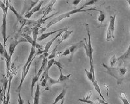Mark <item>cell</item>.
<instances>
[{
  "label": "cell",
  "mask_w": 130,
  "mask_h": 104,
  "mask_svg": "<svg viewBox=\"0 0 130 104\" xmlns=\"http://www.w3.org/2000/svg\"><path fill=\"white\" fill-rule=\"evenodd\" d=\"M85 8V7L84 5H83L82 7H80V8L78 9H76L75 10H72V11H69V12H66V13H64V14H60L58 16H57L56 18H54L53 20H51L50 22L47 24L46 27V29L47 28H49L51 26L53 25L56 24L58 22L60 21L61 20H62L63 19H65V18H69L71 16L73 15V14H75L76 13H78V12H86L88 11H92V10H94V11H97L96 9H94V8H92L90 9H85L84 10V9Z\"/></svg>",
  "instance_id": "1"
},
{
  "label": "cell",
  "mask_w": 130,
  "mask_h": 104,
  "mask_svg": "<svg viewBox=\"0 0 130 104\" xmlns=\"http://www.w3.org/2000/svg\"><path fill=\"white\" fill-rule=\"evenodd\" d=\"M102 65L107 69V73H109V75L114 77L117 80L118 85H120L122 83L124 79V76L127 72V69L125 68H114V67H109L107 65L105 64H102Z\"/></svg>",
  "instance_id": "2"
},
{
  "label": "cell",
  "mask_w": 130,
  "mask_h": 104,
  "mask_svg": "<svg viewBox=\"0 0 130 104\" xmlns=\"http://www.w3.org/2000/svg\"><path fill=\"white\" fill-rule=\"evenodd\" d=\"M0 7L3 10V21L2 25V34L3 36V46L6 47V42L7 40V16L8 13V5H7L6 2H0Z\"/></svg>",
  "instance_id": "3"
},
{
  "label": "cell",
  "mask_w": 130,
  "mask_h": 104,
  "mask_svg": "<svg viewBox=\"0 0 130 104\" xmlns=\"http://www.w3.org/2000/svg\"><path fill=\"white\" fill-rule=\"evenodd\" d=\"M86 29L87 31L88 37V43L86 44V42L84 43L83 45V47H84V49L86 50V54L88 57L90 59V64H93V49L92 47V42H91V36L90 33V30H89L88 25L86 24Z\"/></svg>",
  "instance_id": "4"
},
{
  "label": "cell",
  "mask_w": 130,
  "mask_h": 104,
  "mask_svg": "<svg viewBox=\"0 0 130 104\" xmlns=\"http://www.w3.org/2000/svg\"><path fill=\"white\" fill-rule=\"evenodd\" d=\"M0 53L2 57L5 59V62H6V69H7V77H9L11 74L9 73L10 71V66H11V57L9 55V53L7 51L5 47L0 43Z\"/></svg>",
  "instance_id": "5"
},
{
  "label": "cell",
  "mask_w": 130,
  "mask_h": 104,
  "mask_svg": "<svg viewBox=\"0 0 130 104\" xmlns=\"http://www.w3.org/2000/svg\"><path fill=\"white\" fill-rule=\"evenodd\" d=\"M115 21H116V15L111 16L110 17V23L107 32V41H111L115 38Z\"/></svg>",
  "instance_id": "6"
},
{
  "label": "cell",
  "mask_w": 130,
  "mask_h": 104,
  "mask_svg": "<svg viewBox=\"0 0 130 104\" xmlns=\"http://www.w3.org/2000/svg\"><path fill=\"white\" fill-rule=\"evenodd\" d=\"M54 64L58 66V68H59V70H60V77H59V78H58V81H60V83H62V82H63V81H67V80H69V77H70V76L71 75V74H69V75H63L62 68L63 67V66L62 64H61L60 62H58V61L54 62Z\"/></svg>",
  "instance_id": "7"
},
{
  "label": "cell",
  "mask_w": 130,
  "mask_h": 104,
  "mask_svg": "<svg viewBox=\"0 0 130 104\" xmlns=\"http://www.w3.org/2000/svg\"><path fill=\"white\" fill-rule=\"evenodd\" d=\"M84 44V40H82V41L79 42L77 43V44H75L71 46L70 47H69V50H70L71 51V57L69 59V62H72L73 58V55L74 54H75V53L77 51V50L78 49V48H80V47L83 46Z\"/></svg>",
  "instance_id": "8"
},
{
  "label": "cell",
  "mask_w": 130,
  "mask_h": 104,
  "mask_svg": "<svg viewBox=\"0 0 130 104\" xmlns=\"http://www.w3.org/2000/svg\"><path fill=\"white\" fill-rule=\"evenodd\" d=\"M68 31V28H64V29H63L62 31L58 33V35H57L56 36H55V37H54V38H52V40H51L49 42H48L47 44H46V46H45V47H44V52H43V53H48V49H50V47H51V46H52V44H53L54 42L55 41V40H56V39L58 38V37H60V36H61V34L63 33V31Z\"/></svg>",
  "instance_id": "9"
},
{
  "label": "cell",
  "mask_w": 130,
  "mask_h": 104,
  "mask_svg": "<svg viewBox=\"0 0 130 104\" xmlns=\"http://www.w3.org/2000/svg\"><path fill=\"white\" fill-rule=\"evenodd\" d=\"M21 42L22 40H17V39H12V40H11L9 47V51H8L9 55V56L11 58H12V56L13 55L14 51V50H15L16 46H18Z\"/></svg>",
  "instance_id": "10"
},
{
  "label": "cell",
  "mask_w": 130,
  "mask_h": 104,
  "mask_svg": "<svg viewBox=\"0 0 130 104\" xmlns=\"http://www.w3.org/2000/svg\"><path fill=\"white\" fill-rule=\"evenodd\" d=\"M43 3H44V2H43V1H40V2H39L38 4L35 5V6L33 8L31 11H29V12H28V13L25 14V15H24L25 18H30L31 17V16H32L33 14L35 13V12L40 11V9H41V6H42V5H43Z\"/></svg>",
  "instance_id": "11"
},
{
  "label": "cell",
  "mask_w": 130,
  "mask_h": 104,
  "mask_svg": "<svg viewBox=\"0 0 130 104\" xmlns=\"http://www.w3.org/2000/svg\"><path fill=\"white\" fill-rule=\"evenodd\" d=\"M127 60H130V44L127 50L125 52V54H124L119 58L117 59L116 62L119 63V65H121L123 62H124L125 61H127Z\"/></svg>",
  "instance_id": "12"
},
{
  "label": "cell",
  "mask_w": 130,
  "mask_h": 104,
  "mask_svg": "<svg viewBox=\"0 0 130 104\" xmlns=\"http://www.w3.org/2000/svg\"><path fill=\"white\" fill-rule=\"evenodd\" d=\"M6 2L7 5H8L9 9L11 10V11H12V12H13V13H14V14H15L16 17H17V18L18 19V20H19V21H20V23H22V21H24L23 18H22V17L21 16L19 15V13H18V12H17V11H16V9H14V6L12 5V4L11 3V2L7 1V2Z\"/></svg>",
  "instance_id": "13"
},
{
  "label": "cell",
  "mask_w": 130,
  "mask_h": 104,
  "mask_svg": "<svg viewBox=\"0 0 130 104\" xmlns=\"http://www.w3.org/2000/svg\"><path fill=\"white\" fill-rule=\"evenodd\" d=\"M92 94V90H90V91L87 94V96H86V98H83V99H78V100L80 101H81V102L86 103H88V104H100L98 101L95 102V101H93L91 100L90 98Z\"/></svg>",
  "instance_id": "14"
},
{
  "label": "cell",
  "mask_w": 130,
  "mask_h": 104,
  "mask_svg": "<svg viewBox=\"0 0 130 104\" xmlns=\"http://www.w3.org/2000/svg\"><path fill=\"white\" fill-rule=\"evenodd\" d=\"M64 29V28H63V29H59V30H56V31H51V32H48V33H43L41 35V37H39L38 38V39H37V40L38 41H42V40H43L44 39H45V38H48V37H50V36H51L52 35H53V34L56 33H59L60 32V31H61L63 30V29Z\"/></svg>",
  "instance_id": "15"
},
{
  "label": "cell",
  "mask_w": 130,
  "mask_h": 104,
  "mask_svg": "<svg viewBox=\"0 0 130 104\" xmlns=\"http://www.w3.org/2000/svg\"><path fill=\"white\" fill-rule=\"evenodd\" d=\"M39 98H40V87L39 85L37 83V88L34 94V104H39Z\"/></svg>",
  "instance_id": "16"
},
{
  "label": "cell",
  "mask_w": 130,
  "mask_h": 104,
  "mask_svg": "<svg viewBox=\"0 0 130 104\" xmlns=\"http://www.w3.org/2000/svg\"><path fill=\"white\" fill-rule=\"evenodd\" d=\"M56 83H60V81H58V80H53L51 77L48 76V81H47V87L45 89V90H49V89L51 88V86L54 84H56Z\"/></svg>",
  "instance_id": "17"
},
{
  "label": "cell",
  "mask_w": 130,
  "mask_h": 104,
  "mask_svg": "<svg viewBox=\"0 0 130 104\" xmlns=\"http://www.w3.org/2000/svg\"><path fill=\"white\" fill-rule=\"evenodd\" d=\"M39 79V77L37 75V73L35 71V75L32 78V81H31V96L33 97V90H34V86H35V83H37Z\"/></svg>",
  "instance_id": "18"
},
{
  "label": "cell",
  "mask_w": 130,
  "mask_h": 104,
  "mask_svg": "<svg viewBox=\"0 0 130 104\" xmlns=\"http://www.w3.org/2000/svg\"><path fill=\"white\" fill-rule=\"evenodd\" d=\"M66 94V89H63L62 90V91L61 92V93L59 94L58 96L55 98V100L54 101V103L52 104H56L60 100H62L63 98H65V96Z\"/></svg>",
  "instance_id": "19"
},
{
  "label": "cell",
  "mask_w": 130,
  "mask_h": 104,
  "mask_svg": "<svg viewBox=\"0 0 130 104\" xmlns=\"http://www.w3.org/2000/svg\"><path fill=\"white\" fill-rule=\"evenodd\" d=\"M93 87H94V89H95V90H96L97 92H98V94H100V97L101 98V99H103V100H105V98L104 97H103V96L102 95V93H101V89H100V86H99V85H98V81H96V80H95V81H93Z\"/></svg>",
  "instance_id": "20"
},
{
  "label": "cell",
  "mask_w": 130,
  "mask_h": 104,
  "mask_svg": "<svg viewBox=\"0 0 130 104\" xmlns=\"http://www.w3.org/2000/svg\"><path fill=\"white\" fill-rule=\"evenodd\" d=\"M73 31H65L64 33L63 34V35H61V39L60 40V41H59V42H60L58 43V44L60 45V44H61V42H62V41H63V40H66V39H67V38H68V37H69V36H70L71 34L73 33Z\"/></svg>",
  "instance_id": "21"
},
{
  "label": "cell",
  "mask_w": 130,
  "mask_h": 104,
  "mask_svg": "<svg viewBox=\"0 0 130 104\" xmlns=\"http://www.w3.org/2000/svg\"><path fill=\"white\" fill-rule=\"evenodd\" d=\"M32 34H33V40H34V42L37 43V39H38V38H37V36H38V34H39V28L38 27H35V28L33 29Z\"/></svg>",
  "instance_id": "22"
},
{
  "label": "cell",
  "mask_w": 130,
  "mask_h": 104,
  "mask_svg": "<svg viewBox=\"0 0 130 104\" xmlns=\"http://www.w3.org/2000/svg\"><path fill=\"white\" fill-rule=\"evenodd\" d=\"M85 72H86V76H87L88 79L93 83V81L95 80V77L93 75V74L90 71H88L87 69H85Z\"/></svg>",
  "instance_id": "23"
},
{
  "label": "cell",
  "mask_w": 130,
  "mask_h": 104,
  "mask_svg": "<svg viewBox=\"0 0 130 104\" xmlns=\"http://www.w3.org/2000/svg\"><path fill=\"white\" fill-rule=\"evenodd\" d=\"M97 11L100 12V16H99L98 18V21H100V22H101V23H103V21H104L105 18V15L104 12L102 11H99V10H97Z\"/></svg>",
  "instance_id": "24"
},
{
  "label": "cell",
  "mask_w": 130,
  "mask_h": 104,
  "mask_svg": "<svg viewBox=\"0 0 130 104\" xmlns=\"http://www.w3.org/2000/svg\"><path fill=\"white\" fill-rule=\"evenodd\" d=\"M58 44L56 46V47H54V49L52 51L51 54H50L48 57V61L49 60L52 59H54V57H56V49H57V47H58Z\"/></svg>",
  "instance_id": "25"
},
{
  "label": "cell",
  "mask_w": 130,
  "mask_h": 104,
  "mask_svg": "<svg viewBox=\"0 0 130 104\" xmlns=\"http://www.w3.org/2000/svg\"><path fill=\"white\" fill-rule=\"evenodd\" d=\"M69 54H71V51L69 50V48H67L64 51L61 52L60 54H58V57H61V56H67V55H69Z\"/></svg>",
  "instance_id": "26"
},
{
  "label": "cell",
  "mask_w": 130,
  "mask_h": 104,
  "mask_svg": "<svg viewBox=\"0 0 130 104\" xmlns=\"http://www.w3.org/2000/svg\"><path fill=\"white\" fill-rule=\"evenodd\" d=\"M120 99H121V100L123 101L124 104H130L129 103L127 99L126 98V96H125V93H124V92H122V93H121Z\"/></svg>",
  "instance_id": "27"
},
{
  "label": "cell",
  "mask_w": 130,
  "mask_h": 104,
  "mask_svg": "<svg viewBox=\"0 0 130 104\" xmlns=\"http://www.w3.org/2000/svg\"><path fill=\"white\" fill-rule=\"evenodd\" d=\"M96 2H97L96 0H90V1H88V2H86L83 5L86 7L89 6V5H93V4L96 3Z\"/></svg>",
  "instance_id": "28"
},
{
  "label": "cell",
  "mask_w": 130,
  "mask_h": 104,
  "mask_svg": "<svg viewBox=\"0 0 130 104\" xmlns=\"http://www.w3.org/2000/svg\"><path fill=\"white\" fill-rule=\"evenodd\" d=\"M18 96H19L18 103H19V104H24V99L22 98L21 94H20V92H19V93H18Z\"/></svg>",
  "instance_id": "29"
},
{
  "label": "cell",
  "mask_w": 130,
  "mask_h": 104,
  "mask_svg": "<svg viewBox=\"0 0 130 104\" xmlns=\"http://www.w3.org/2000/svg\"><path fill=\"white\" fill-rule=\"evenodd\" d=\"M97 101L100 103V104H109L107 102H106L105 100H103V99H100V98H98V99H97Z\"/></svg>",
  "instance_id": "30"
},
{
  "label": "cell",
  "mask_w": 130,
  "mask_h": 104,
  "mask_svg": "<svg viewBox=\"0 0 130 104\" xmlns=\"http://www.w3.org/2000/svg\"><path fill=\"white\" fill-rule=\"evenodd\" d=\"M80 3V0H77V1H73L72 2L73 5H75V6H77V5H78V3Z\"/></svg>",
  "instance_id": "31"
},
{
  "label": "cell",
  "mask_w": 130,
  "mask_h": 104,
  "mask_svg": "<svg viewBox=\"0 0 130 104\" xmlns=\"http://www.w3.org/2000/svg\"><path fill=\"white\" fill-rule=\"evenodd\" d=\"M63 103H64V98H63V99L62 100H61V103H60V104H63Z\"/></svg>",
  "instance_id": "32"
},
{
  "label": "cell",
  "mask_w": 130,
  "mask_h": 104,
  "mask_svg": "<svg viewBox=\"0 0 130 104\" xmlns=\"http://www.w3.org/2000/svg\"><path fill=\"white\" fill-rule=\"evenodd\" d=\"M127 2L128 3L129 5V7H130V1H127Z\"/></svg>",
  "instance_id": "33"
},
{
  "label": "cell",
  "mask_w": 130,
  "mask_h": 104,
  "mask_svg": "<svg viewBox=\"0 0 130 104\" xmlns=\"http://www.w3.org/2000/svg\"><path fill=\"white\" fill-rule=\"evenodd\" d=\"M28 104H31L30 103V101H29V100H28Z\"/></svg>",
  "instance_id": "34"
}]
</instances>
